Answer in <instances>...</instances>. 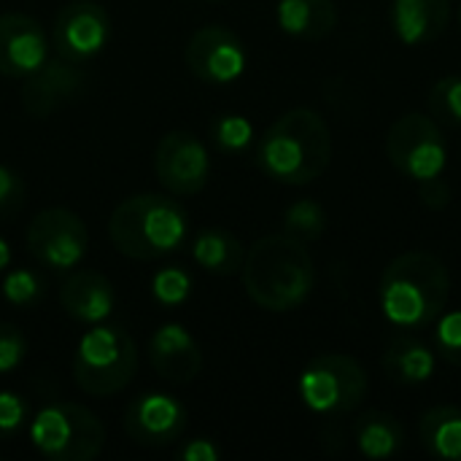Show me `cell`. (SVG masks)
<instances>
[{
    "label": "cell",
    "mask_w": 461,
    "mask_h": 461,
    "mask_svg": "<svg viewBox=\"0 0 461 461\" xmlns=\"http://www.w3.org/2000/svg\"><path fill=\"white\" fill-rule=\"evenodd\" d=\"M392 22L402 43H429L446 32L451 22V0H394Z\"/></svg>",
    "instance_id": "18"
},
{
    "label": "cell",
    "mask_w": 461,
    "mask_h": 461,
    "mask_svg": "<svg viewBox=\"0 0 461 461\" xmlns=\"http://www.w3.org/2000/svg\"><path fill=\"white\" fill-rule=\"evenodd\" d=\"M367 373L348 354L316 357L303 378L300 397L316 413H348L367 397Z\"/></svg>",
    "instance_id": "7"
},
{
    "label": "cell",
    "mask_w": 461,
    "mask_h": 461,
    "mask_svg": "<svg viewBox=\"0 0 461 461\" xmlns=\"http://www.w3.org/2000/svg\"><path fill=\"white\" fill-rule=\"evenodd\" d=\"M278 24L284 32L305 41L327 38L338 24V8L332 0H281Z\"/></svg>",
    "instance_id": "19"
},
{
    "label": "cell",
    "mask_w": 461,
    "mask_h": 461,
    "mask_svg": "<svg viewBox=\"0 0 461 461\" xmlns=\"http://www.w3.org/2000/svg\"><path fill=\"white\" fill-rule=\"evenodd\" d=\"M332 159V135L313 108H292L278 116L257 149L259 167L281 184H311Z\"/></svg>",
    "instance_id": "2"
},
{
    "label": "cell",
    "mask_w": 461,
    "mask_h": 461,
    "mask_svg": "<svg viewBox=\"0 0 461 461\" xmlns=\"http://www.w3.org/2000/svg\"><path fill=\"white\" fill-rule=\"evenodd\" d=\"M405 440L402 424L381 411H373L357 421V446L367 459H392Z\"/></svg>",
    "instance_id": "23"
},
{
    "label": "cell",
    "mask_w": 461,
    "mask_h": 461,
    "mask_svg": "<svg viewBox=\"0 0 461 461\" xmlns=\"http://www.w3.org/2000/svg\"><path fill=\"white\" fill-rule=\"evenodd\" d=\"M3 294L16 308H32L43 300V281L32 270H11L3 278Z\"/></svg>",
    "instance_id": "27"
},
{
    "label": "cell",
    "mask_w": 461,
    "mask_h": 461,
    "mask_svg": "<svg viewBox=\"0 0 461 461\" xmlns=\"http://www.w3.org/2000/svg\"><path fill=\"white\" fill-rule=\"evenodd\" d=\"M246 294L270 313L294 311L316 284V267L303 240L292 235L259 238L243 259Z\"/></svg>",
    "instance_id": "1"
},
{
    "label": "cell",
    "mask_w": 461,
    "mask_h": 461,
    "mask_svg": "<svg viewBox=\"0 0 461 461\" xmlns=\"http://www.w3.org/2000/svg\"><path fill=\"white\" fill-rule=\"evenodd\" d=\"M138 373L135 340L113 324L86 332L73 357V378L89 397H113L132 384Z\"/></svg>",
    "instance_id": "5"
},
{
    "label": "cell",
    "mask_w": 461,
    "mask_h": 461,
    "mask_svg": "<svg viewBox=\"0 0 461 461\" xmlns=\"http://www.w3.org/2000/svg\"><path fill=\"white\" fill-rule=\"evenodd\" d=\"M154 173L167 192L178 197H189V194H197L208 184L211 159H208L205 146L192 132L173 130L157 143Z\"/></svg>",
    "instance_id": "10"
},
{
    "label": "cell",
    "mask_w": 461,
    "mask_h": 461,
    "mask_svg": "<svg viewBox=\"0 0 461 461\" xmlns=\"http://www.w3.org/2000/svg\"><path fill=\"white\" fill-rule=\"evenodd\" d=\"M284 227H286V235H292V238H297V240L305 243V240H316V238L324 232L327 216H324V211H321L319 203H313V200H300V203H294V205L286 211Z\"/></svg>",
    "instance_id": "24"
},
{
    "label": "cell",
    "mask_w": 461,
    "mask_h": 461,
    "mask_svg": "<svg viewBox=\"0 0 461 461\" xmlns=\"http://www.w3.org/2000/svg\"><path fill=\"white\" fill-rule=\"evenodd\" d=\"M27 249L49 270H73L89 251V232L73 211L46 208L27 227Z\"/></svg>",
    "instance_id": "9"
},
{
    "label": "cell",
    "mask_w": 461,
    "mask_h": 461,
    "mask_svg": "<svg viewBox=\"0 0 461 461\" xmlns=\"http://www.w3.org/2000/svg\"><path fill=\"white\" fill-rule=\"evenodd\" d=\"M8 265H11V249H8L5 238L0 235V273H5V270H8Z\"/></svg>",
    "instance_id": "35"
},
{
    "label": "cell",
    "mask_w": 461,
    "mask_h": 461,
    "mask_svg": "<svg viewBox=\"0 0 461 461\" xmlns=\"http://www.w3.org/2000/svg\"><path fill=\"white\" fill-rule=\"evenodd\" d=\"M435 343L446 362L461 367V311L443 316V321L438 324V332H435Z\"/></svg>",
    "instance_id": "31"
},
{
    "label": "cell",
    "mask_w": 461,
    "mask_h": 461,
    "mask_svg": "<svg viewBox=\"0 0 461 461\" xmlns=\"http://www.w3.org/2000/svg\"><path fill=\"white\" fill-rule=\"evenodd\" d=\"M192 257L205 273L235 276L243 267L246 251H243V243L232 232L219 230V227H205L194 235Z\"/></svg>",
    "instance_id": "20"
},
{
    "label": "cell",
    "mask_w": 461,
    "mask_h": 461,
    "mask_svg": "<svg viewBox=\"0 0 461 461\" xmlns=\"http://www.w3.org/2000/svg\"><path fill=\"white\" fill-rule=\"evenodd\" d=\"M49 59L43 27L27 14H0V76L24 78Z\"/></svg>",
    "instance_id": "15"
},
{
    "label": "cell",
    "mask_w": 461,
    "mask_h": 461,
    "mask_svg": "<svg viewBox=\"0 0 461 461\" xmlns=\"http://www.w3.org/2000/svg\"><path fill=\"white\" fill-rule=\"evenodd\" d=\"M424 448L438 459H461V408L438 405L421 416L419 424Z\"/></svg>",
    "instance_id": "22"
},
{
    "label": "cell",
    "mask_w": 461,
    "mask_h": 461,
    "mask_svg": "<svg viewBox=\"0 0 461 461\" xmlns=\"http://www.w3.org/2000/svg\"><path fill=\"white\" fill-rule=\"evenodd\" d=\"M384 370L397 384H424L435 373V357L416 338L400 335L384 354Z\"/></svg>",
    "instance_id": "21"
},
{
    "label": "cell",
    "mask_w": 461,
    "mask_h": 461,
    "mask_svg": "<svg viewBox=\"0 0 461 461\" xmlns=\"http://www.w3.org/2000/svg\"><path fill=\"white\" fill-rule=\"evenodd\" d=\"M429 111L438 122L459 127L461 124V76L440 78L429 92Z\"/></svg>",
    "instance_id": "25"
},
{
    "label": "cell",
    "mask_w": 461,
    "mask_h": 461,
    "mask_svg": "<svg viewBox=\"0 0 461 461\" xmlns=\"http://www.w3.org/2000/svg\"><path fill=\"white\" fill-rule=\"evenodd\" d=\"M246 46L240 38L221 27V24H208L200 27L189 43H186V65L189 70L208 84H230L243 76L246 70Z\"/></svg>",
    "instance_id": "12"
},
{
    "label": "cell",
    "mask_w": 461,
    "mask_h": 461,
    "mask_svg": "<svg viewBox=\"0 0 461 461\" xmlns=\"http://www.w3.org/2000/svg\"><path fill=\"white\" fill-rule=\"evenodd\" d=\"M419 194H421V200L429 208H446L448 200H451V189H448V184L440 176L419 181Z\"/></svg>",
    "instance_id": "33"
},
{
    "label": "cell",
    "mask_w": 461,
    "mask_h": 461,
    "mask_svg": "<svg viewBox=\"0 0 461 461\" xmlns=\"http://www.w3.org/2000/svg\"><path fill=\"white\" fill-rule=\"evenodd\" d=\"M108 235L119 254L151 262L181 251L189 240V216L173 197L146 192L113 208Z\"/></svg>",
    "instance_id": "4"
},
{
    "label": "cell",
    "mask_w": 461,
    "mask_h": 461,
    "mask_svg": "<svg viewBox=\"0 0 461 461\" xmlns=\"http://www.w3.org/2000/svg\"><path fill=\"white\" fill-rule=\"evenodd\" d=\"M186 408L167 394H140L130 402L124 429L138 446H170L186 429Z\"/></svg>",
    "instance_id": "14"
},
{
    "label": "cell",
    "mask_w": 461,
    "mask_h": 461,
    "mask_svg": "<svg viewBox=\"0 0 461 461\" xmlns=\"http://www.w3.org/2000/svg\"><path fill=\"white\" fill-rule=\"evenodd\" d=\"M27 354V340L19 327L0 321V373H14Z\"/></svg>",
    "instance_id": "30"
},
{
    "label": "cell",
    "mask_w": 461,
    "mask_h": 461,
    "mask_svg": "<svg viewBox=\"0 0 461 461\" xmlns=\"http://www.w3.org/2000/svg\"><path fill=\"white\" fill-rule=\"evenodd\" d=\"M27 424V402L14 392H0V443L22 435Z\"/></svg>",
    "instance_id": "29"
},
{
    "label": "cell",
    "mask_w": 461,
    "mask_h": 461,
    "mask_svg": "<svg viewBox=\"0 0 461 461\" xmlns=\"http://www.w3.org/2000/svg\"><path fill=\"white\" fill-rule=\"evenodd\" d=\"M149 362L154 373L173 384H189L203 370L197 340L181 324H162L149 340Z\"/></svg>",
    "instance_id": "16"
},
{
    "label": "cell",
    "mask_w": 461,
    "mask_h": 461,
    "mask_svg": "<svg viewBox=\"0 0 461 461\" xmlns=\"http://www.w3.org/2000/svg\"><path fill=\"white\" fill-rule=\"evenodd\" d=\"M84 70L76 62L65 57L46 59L38 70L24 76L22 108L35 119H46L62 105L73 103L84 92Z\"/></svg>",
    "instance_id": "13"
},
{
    "label": "cell",
    "mask_w": 461,
    "mask_h": 461,
    "mask_svg": "<svg viewBox=\"0 0 461 461\" xmlns=\"http://www.w3.org/2000/svg\"><path fill=\"white\" fill-rule=\"evenodd\" d=\"M59 303L70 319L97 324L105 321L113 311V286L97 270H76L65 278L59 289Z\"/></svg>",
    "instance_id": "17"
},
{
    "label": "cell",
    "mask_w": 461,
    "mask_h": 461,
    "mask_svg": "<svg viewBox=\"0 0 461 461\" xmlns=\"http://www.w3.org/2000/svg\"><path fill=\"white\" fill-rule=\"evenodd\" d=\"M30 440L51 461H92L105 446L100 419L76 402H51L30 421Z\"/></svg>",
    "instance_id": "6"
},
{
    "label": "cell",
    "mask_w": 461,
    "mask_h": 461,
    "mask_svg": "<svg viewBox=\"0 0 461 461\" xmlns=\"http://www.w3.org/2000/svg\"><path fill=\"white\" fill-rule=\"evenodd\" d=\"M181 459L186 461H216L219 459V448L211 443V440H205V438H197V440H192L184 451H181Z\"/></svg>",
    "instance_id": "34"
},
{
    "label": "cell",
    "mask_w": 461,
    "mask_h": 461,
    "mask_svg": "<svg viewBox=\"0 0 461 461\" xmlns=\"http://www.w3.org/2000/svg\"><path fill=\"white\" fill-rule=\"evenodd\" d=\"M111 38V16L95 0H73L54 19V49L70 62L97 57Z\"/></svg>",
    "instance_id": "11"
},
{
    "label": "cell",
    "mask_w": 461,
    "mask_h": 461,
    "mask_svg": "<svg viewBox=\"0 0 461 461\" xmlns=\"http://www.w3.org/2000/svg\"><path fill=\"white\" fill-rule=\"evenodd\" d=\"M22 203H24V178L16 170L0 165V219L14 216L22 208Z\"/></svg>",
    "instance_id": "32"
},
{
    "label": "cell",
    "mask_w": 461,
    "mask_h": 461,
    "mask_svg": "<svg viewBox=\"0 0 461 461\" xmlns=\"http://www.w3.org/2000/svg\"><path fill=\"white\" fill-rule=\"evenodd\" d=\"M386 151L392 165L413 181L435 178L446 167V140L438 122L416 111L392 124L386 135Z\"/></svg>",
    "instance_id": "8"
},
{
    "label": "cell",
    "mask_w": 461,
    "mask_h": 461,
    "mask_svg": "<svg viewBox=\"0 0 461 461\" xmlns=\"http://www.w3.org/2000/svg\"><path fill=\"white\" fill-rule=\"evenodd\" d=\"M451 278L446 265L427 251L397 257L381 276L378 300L386 319L405 330L438 321L448 305Z\"/></svg>",
    "instance_id": "3"
},
{
    "label": "cell",
    "mask_w": 461,
    "mask_h": 461,
    "mask_svg": "<svg viewBox=\"0 0 461 461\" xmlns=\"http://www.w3.org/2000/svg\"><path fill=\"white\" fill-rule=\"evenodd\" d=\"M211 138H213V143H216L221 151L235 154V151H243V149L251 143L254 127H251V122L243 119V116L224 113V116H219V119L211 124Z\"/></svg>",
    "instance_id": "26"
},
{
    "label": "cell",
    "mask_w": 461,
    "mask_h": 461,
    "mask_svg": "<svg viewBox=\"0 0 461 461\" xmlns=\"http://www.w3.org/2000/svg\"><path fill=\"white\" fill-rule=\"evenodd\" d=\"M154 297L162 303V305H178L189 297V289H192V281L184 270L178 267H167V270H159L154 276Z\"/></svg>",
    "instance_id": "28"
}]
</instances>
